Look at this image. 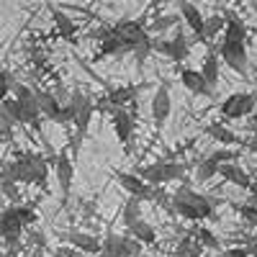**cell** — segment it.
Returning <instances> with one entry per match:
<instances>
[{
  "mask_svg": "<svg viewBox=\"0 0 257 257\" xmlns=\"http://www.w3.org/2000/svg\"><path fill=\"white\" fill-rule=\"evenodd\" d=\"M142 254V242H137L134 237H126L123 242V257H139Z\"/></svg>",
  "mask_w": 257,
  "mask_h": 257,
  "instance_id": "d590c367",
  "label": "cell"
},
{
  "mask_svg": "<svg viewBox=\"0 0 257 257\" xmlns=\"http://www.w3.org/2000/svg\"><path fill=\"white\" fill-rule=\"evenodd\" d=\"M213 206H216V201H211V198L201 196V193L190 190V188H180V190L173 193V211L188 221L208 219L213 213Z\"/></svg>",
  "mask_w": 257,
  "mask_h": 257,
  "instance_id": "7a4b0ae2",
  "label": "cell"
},
{
  "mask_svg": "<svg viewBox=\"0 0 257 257\" xmlns=\"http://www.w3.org/2000/svg\"><path fill=\"white\" fill-rule=\"evenodd\" d=\"M196 242H198L203 249H219V239H216V234H213L211 229H206V226H201V229L196 231Z\"/></svg>",
  "mask_w": 257,
  "mask_h": 257,
  "instance_id": "4dcf8cb0",
  "label": "cell"
},
{
  "mask_svg": "<svg viewBox=\"0 0 257 257\" xmlns=\"http://www.w3.org/2000/svg\"><path fill=\"white\" fill-rule=\"evenodd\" d=\"M224 18H226V29H224V41L219 47V57L237 75H247V26L231 11Z\"/></svg>",
  "mask_w": 257,
  "mask_h": 257,
  "instance_id": "6da1fadb",
  "label": "cell"
},
{
  "mask_svg": "<svg viewBox=\"0 0 257 257\" xmlns=\"http://www.w3.org/2000/svg\"><path fill=\"white\" fill-rule=\"evenodd\" d=\"M216 257H249V249L247 247H229V249L219 252Z\"/></svg>",
  "mask_w": 257,
  "mask_h": 257,
  "instance_id": "f35d334b",
  "label": "cell"
},
{
  "mask_svg": "<svg viewBox=\"0 0 257 257\" xmlns=\"http://www.w3.org/2000/svg\"><path fill=\"white\" fill-rule=\"evenodd\" d=\"M170 111H173L170 85H167V82H160V88L155 90V98H152V118H155V126H157V128L165 126V121L170 118Z\"/></svg>",
  "mask_w": 257,
  "mask_h": 257,
  "instance_id": "8fae6325",
  "label": "cell"
},
{
  "mask_svg": "<svg viewBox=\"0 0 257 257\" xmlns=\"http://www.w3.org/2000/svg\"><path fill=\"white\" fill-rule=\"evenodd\" d=\"M239 213H242V219H244L247 224H252V226L257 229V206H254V203H244V206H239Z\"/></svg>",
  "mask_w": 257,
  "mask_h": 257,
  "instance_id": "e575fe53",
  "label": "cell"
},
{
  "mask_svg": "<svg viewBox=\"0 0 257 257\" xmlns=\"http://www.w3.org/2000/svg\"><path fill=\"white\" fill-rule=\"evenodd\" d=\"M257 108V95L254 93H231L221 100L219 105V113L226 118V121H237V118H244V116H252Z\"/></svg>",
  "mask_w": 257,
  "mask_h": 257,
  "instance_id": "52a82bcc",
  "label": "cell"
},
{
  "mask_svg": "<svg viewBox=\"0 0 257 257\" xmlns=\"http://www.w3.org/2000/svg\"><path fill=\"white\" fill-rule=\"evenodd\" d=\"M213 3H221V0H213Z\"/></svg>",
  "mask_w": 257,
  "mask_h": 257,
  "instance_id": "7dc6e473",
  "label": "cell"
},
{
  "mask_svg": "<svg viewBox=\"0 0 257 257\" xmlns=\"http://www.w3.org/2000/svg\"><path fill=\"white\" fill-rule=\"evenodd\" d=\"M219 175H221L224 180H229L231 185L252 188V180H249V175H247V170H242L237 162H226V165H221V167H219Z\"/></svg>",
  "mask_w": 257,
  "mask_h": 257,
  "instance_id": "ac0fdd59",
  "label": "cell"
},
{
  "mask_svg": "<svg viewBox=\"0 0 257 257\" xmlns=\"http://www.w3.org/2000/svg\"><path fill=\"white\" fill-rule=\"evenodd\" d=\"M139 219H142V201L128 196V201H126V206H123V224L132 226V224L139 221Z\"/></svg>",
  "mask_w": 257,
  "mask_h": 257,
  "instance_id": "83f0119b",
  "label": "cell"
},
{
  "mask_svg": "<svg viewBox=\"0 0 257 257\" xmlns=\"http://www.w3.org/2000/svg\"><path fill=\"white\" fill-rule=\"evenodd\" d=\"M252 128L257 132V108H254V113H252Z\"/></svg>",
  "mask_w": 257,
  "mask_h": 257,
  "instance_id": "7bdbcfd3",
  "label": "cell"
},
{
  "mask_svg": "<svg viewBox=\"0 0 257 257\" xmlns=\"http://www.w3.org/2000/svg\"><path fill=\"white\" fill-rule=\"evenodd\" d=\"M252 8H254V13H257V0H252Z\"/></svg>",
  "mask_w": 257,
  "mask_h": 257,
  "instance_id": "f6af8a7d",
  "label": "cell"
},
{
  "mask_svg": "<svg viewBox=\"0 0 257 257\" xmlns=\"http://www.w3.org/2000/svg\"><path fill=\"white\" fill-rule=\"evenodd\" d=\"M175 21H178L175 16H162V18H157L155 24H152V31H165V29H170V26H173Z\"/></svg>",
  "mask_w": 257,
  "mask_h": 257,
  "instance_id": "74e56055",
  "label": "cell"
},
{
  "mask_svg": "<svg viewBox=\"0 0 257 257\" xmlns=\"http://www.w3.org/2000/svg\"><path fill=\"white\" fill-rule=\"evenodd\" d=\"M157 52H162L165 57H170V62H185L188 54H190V44H188V39H185V31L178 29L173 39H165V41H155L152 44Z\"/></svg>",
  "mask_w": 257,
  "mask_h": 257,
  "instance_id": "ba28073f",
  "label": "cell"
},
{
  "mask_svg": "<svg viewBox=\"0 0 257 257\" xmlns=\"http://www.w3.org/2000/svg\"><path fill=\"white\" fill-rule=\"evenodd\" d=\"M0 188L8 198H18V183H13L11 178H0Z\"/></svg>",
  "mask_w": 257,
  "mask_h": 257,
  "instance_id": "8d00e7d4",
  "label": "cell"
},
{
  "mask_svg": "<svg viewBox=\"0 0 257 257\" xmlns=\"http://www.w3.org/2000/svg\"><path fill=\"white\" fill-rule=\"evenodd\" d=\"M36 213L31 206H13V208H6L0 213V239H6L8 244H16L21 239V231L24 226L34 224Z\"/></svg>",
  "mask_w": 257,
  "mask_h": 257,
  "instance_id": "5b68a950",
  "label": "cell"
},
{
  "mask_svg": "<svg viewBox=\"0 0 257 257\" xmlns=\"http://www.w3.org/2000/svg\"><path fill=\"white\" fill-rule=\"evenodd\" d=\"M93 113H95V105H93V100H88L82 105V108L77 111V116H75V128H77V137H85L88 134V126H90V118H93Z\"/></svg>",
  "mask_w": 257,
  "mask_h": 257,
  "instance_id": "d4e9b609",
  "label": "cell"
},
{
  "mask_svg": "<svg viewBox=\"0 0 257 257\" xmlns=\"http://www.w3.org/2000/svg\"><path fill=\"white\" fill-rule=\"evenodd\" d=\"M18 121H16V116L11 113V108L6 105V100L0 103V128H3V132H11V128L16 126Z\"/></svg>",
  "mask_w": 257,
  "mask_h": 257,
  "instance_id": "d6a6232c",
  "label": "cell"
},
{
  "mask_svg": "<svg viewBox=\"0 0 257 257\" xmlns=\"http://www.w3.org/2000/svg\"><path fill=\"white\" fill-rule=\"evenodd\" d=\"M108 103L113 105V111H118V108H123V105H128V103H134V98H137V88H113V90H108Z\"/></svg>",
  "mask_w": 257,
  "mask_h": 257,
  "instance_id": "cb8c5ba5",
  "label": "cell"
},
{
  "mask_svg": "<svg viewBox=\"0 0 257 257\" xmlns=\"http://www.w3.org/2000/svg\"><path fill=\"white\" fill-rule=\"evenodd\" d=\"M219 167H221L219 162H213L211 157H206V160L198 165V170H196V178H198L201 183H208L211 178H216V175H219Z\"/></svg>",
  "mask_w": 257,
  "mask_h": 257,
  "instance_id": "f1b7e54d",
  "label": "cell"
},
{
  "mask_svg": "<svg viewBox=\"0 0 257 257\" xmlns=\"http://www.w3.org/2000/svg\"><path fill=\"white\" fill-rule=\"evenodd\" d=\"M54 173H57V180H59L62 193L67 196L70 188H72V178H75V167H72V160L67 157V152H59L54 157Z\"/></svg>",
  "mask_w": 257,
  "mask_h": 257,
  "instance_id": "9a60e30c",
  "label": "cell"
},
{
  "mask_svg": "<svg viewBox=\"0 0 257 257\" xmlns=\"http://www.w3.org/2000/svg\"><path fill=\"white\" fill-rule=\"evenodd\" d=\"M239 152L237 149H216V152H211V160L219 162V165H226V162H237Z\"/></svg>",
  "mask_w": 257,
  "mask_h": 257,
  "instance_id": "1f68e13d",
  "label": "cell"
},
{
  "mask_svg": "<svg viewBox=\"0 0 257 257\" xmlns=\"http://www.w3.org/2000/svg\"><path fill=\"white\" fill-rule=\"evenodd\" d=\"M0 178H11L13 183L44 185L47 183V160L39 157V155H24V157H18L16 162H11Z\"/></svg>",
  "mask_w": 257,
  "mask_h": 257,
  "instance_id": "3957f363",
  "label": "cell"
},
{
  "mask_svg": "<svg viewBox=\"0 0 257 257\" xmlns=\"http://www.w3.org/2000/svg\"><path fill=\"white\" fill-rule=\"evenodd\" d=\"M139 178H144L149 185H165L170 180H183L185 178V167L180 162H152L139 167Z\"/></svg>",
  "mask_w": 257,
  "mask_h": 257,
  "instance_id": "8992f818",
  "label": "cell"
},
{
  "mask_svg": "<svg viewBox=\"0 0 257 257\" xmlns=\"http://www.w3.org/2000/svg\"><path fill=\"white\" fill-rule=\"evenodd\" d=\"M13 93H16V100L21 103L24 108V123H31V126H39V118H41V111H39V98L31 88L26 85H13Z\"/></svg>",
  "mask_w": 257,
  "mask_h": 257,
  "instance_id": "30bf717a",
  "label": "cell"
},
{
  "mask_svg": "<svg viewBox=\"0 0 257 257\" xmlns=\"http://www.w3.org/2000/svg\"><path fill=\"white\" fill-rule=\"evenodd\" d=\"M118 178V183H121V188L128 193L132 198H139V201H152V196H155V185H149L144 178H139L137 173H121L116 175Z\"/></svg>",
  "mask_w": 257,
  "mask_h": 257,
  "instance_id": "9c48e42d",
  "label": "cell"
},
{
  "mask_svg": "<svg viewBox=\"0 0 257 257\" xmlns=\"http://www.w3.org/2000/svg\"><path fill=\"white\" fill-rule=\"evenodd\" d=\"M249 254H252V257H257V239L252 242V247H249Z\"/></svg>",
  "mask_w": 257,
  "mask_h": 257,
  "instance_id": "b9f144b4",
  "label": "cell"
},
{
  "mask_svg": "<svg viewBox=\"0 0 257 257\" xmlns=\"http://www.w3.org/2000/svg\"><path fill=\"white\" fill-rule=\"evenodd\" d=\"M52 21H54V26H57V31H59L62 39H75V34H77V24H75V21H72L67 13H64V11L52 8Z\"/></svg>",
  "mask_w": 257,
  "mask_h": 257,
  "instance_id": "ffe728a7",
  "label": "cell"
},
{
  "mask_svg": "<svg viewBox=\"0 0 257 257\" xmlns=\"http://www.w3.org/2000/svg\"><path fill=\"white\" fill-rule=\"evenodd\" d=\"M67 242H70L75 249L88 252V254H100V249H103V242H100V239H95L93 234H88V231H77V229L67 231Z\"/></svg>",
  "mask_w": 257,
  "mask_h": 257,
  "instance_id": "2e32d148",
  "label": "cell"
},
{
  "mask_svg": "<svg viewBox=\"0 0 257 257\" xmlns=\"http://www.w3.org/2000/svg\"><path fill=\"white\" fill-rule=\"evenodd\" d=\"M113 29H116V34L126 41L128 52H132L139 62H144V59H147V54L155 49V47H152L155 41L149 39V31L144 29L142 21H134V18H121Z\"/></svg>",
  "mask_w": 257,
  "mask_h": 257,
  "instance_id": "277c9868",
  "label": "cell"
},
{
  "mask_svg": "<svg viewBox=\"0 0 257 257\" xmlns=\"http://www.w3.org/2000/svg\"><path fill=\"white\" fill-rule=\"evenodd\" d=\"M178 6H180V16H183V21H185V26L193 31V36H196L198 41H203L206 18H203V13L198 11V6H193L190 0H178Z\"/></svg>",
  "mask_w": 257,
  "mask_h": 257,
  "instance_id": "4fadbf2b",
  "label": "cell"
},
{
  "mask_svg": "<svg viewBox=\"0 0 257 257\" xmlns=\"http://www.w3.org/2000/svg\"><path fill=\"white\" fill-rule=\"evenodd\" d=\"M206 134H208L213 142L226 144V147H231V144H239V137L234 134L231 128H226L224 123H208V126H206Z\"/></svg>",
  "mask_w": 257,
  "mask_h": 257,
  "instance_id": "603a6c76",
  "label": "cell"
},
{
  "mask_svg": "<svg viewBox=\"0 0 257 257\" xmlns=\"http://www.w3.org/2000/svg\"><path fill=\"white\" fill-rule=\"evenodd\" d=\"M111 118H113V132H116L118 142L132 144V139H134V113H128V111L118 108Z\"/></svg>",
  "mask_w": 257,
  "mask_h": 257,
  "instance_id": "e0dca14e",
  "label": "cell"
},
{
  "mask_svg": "<svg viewBox=\"0 0 257 257\" xmlns=\"http://www.w3.org/2000/svg\"><path fill=\"white\" fill-rule=\"evenodd\" d=\"M6 139V132H3V128H0V142H3Z\"/></svg>",
  "mask_w": 257,
  "mask_h": 257,
  "instance_id": "ee69618b",
  "label": "cell"
},
{
  "mask_svg": "<svg viewBox=\"0 0 257 257\" xmlns=\"http://www.w3.org/2000/svg\"><path fill=\"white\" fill-rule=\"evenodd\" d=\"M123 242H126V237H116V234H111V237L103 242L100 254L103 257H123Z\"/></svg>",
  "mask_w": 257,
  "mask_h": 257,
  "instance_id": "4316f807",
  "label": "cell"
},
{
  "mask_svg": "<svg viewBox=\"0 0 257 257\" xmlns=\"http://www.w3.org/2000/svg\"><path fill=\"white\" fill-rule=\"evenodd\" d=\"M226 29V18L224 16H211V18H206V26H203V41H208V39H213L219 31H224Z\"/></svg>",
  "mask_w": 257,
  "mask_h": 257,
  "instance_id": "f546056e",
  "label": "cell"
},
{
  "mask_svg": "<svg viewBox=\"0 0 257 257\" xmlns=\"http://www.w3.org/2000/svg\"><path fill=\"white\" fill-rule=\"evenodd\" d=\"M249 147H252V152L257 155V132H252V137H249Z\"/></svg>",
  "mask_w": 257,
  "mask_h": 257,
  "instance_id": "ab89813d",
  "label": "cell"
},
{
  "mask_svg": "<svg viewBox=\"0 0 257 257\" xmlns=\"http://www.w3.org/2000/svg\"><path fill=\"white\" fill-rule=\"evenodd\" d=\"M98 39H100V52H98V57H116V54H126V52H128L126 41L116 34V29H103V31H98Z\"/></svg>",
  "mask_w": 257,
  "mask_h": 257,
  "instance_id": "5bb4252c",
  "label": "cell"
},
{
  "mask_svg": "<svg viewBox=\"0 0 257 257\" xmlns=\"http://www.w3.org/2000/svg\"><path fill=\"white\" fill-rule=\"evenodd\" d=\"M201 75H203V80L208 82V88L216 90V85H219V54H216V52H208V54H206L203 67H201Z\"/></svg>",
  "mask_w": 257,
  "mask_h": 257,
  "instance_id": "44dd1931",
  "label": "cell"
},
{
  "mask_svg": "<svg viewBox=\"0 0 257 257\" xmlns=\"http://www.w3.org/2000/svg\"><path fill=\"white\" fill-rule=\"evenodd\" d=\"M180 82H183V88H185L190 95H201V98H211V95H213V90L208 88V82L203 80L201 70L183 67V70H180Z\"/></svg>",
  "mask_w": 257,
  "mask_h": 257,
  "instance_id": "7c38bea8",
  "label": "cell"
},
{
  "mask_svg": "<svg viewBox=\"0 0 257 257\" xmlns=\"http://www.w3.org/2000/svg\"><path fill=\"white\" fill-rule=\"evenodd\" d=\"M36 98H39V111H41V116H47L49 121H59V113H62V103L54 98V93L39 90V93H36Z\"/></svg>",
  "mask_w": 257,
  "mask_h": 257,
  "instance_id": "d6986e66",
  "label": "cell"
},
{
  "mask_svg": "<svg viewBox=\"0 0 257 257\" xmlns=\"http://www.w3.org/2000/svg\"><path fill=\"white\" fill-rule=\"evenodd\" d=\"M201 249H203V247H201L196 239L183 237V239L178 242V247H175L173 257H201Z\"/></svg>",
  "mask_w": 257,
  "mask_h": 257,
  "instance_id": "484cf974",
  "label": "cell"
},
{
  "mask_svg": "<svg viewBox=\"0 0 257 257\" xmlns=\"http://www.w3.org/2000/svg\"><path fill=\"white\" fill-rule=\"evenodd\" d=\"M252 203L257 206V183H252Z\"/></svg>",
  "mask_w": 257,
  "mask_h": 257,
  "instance_id": "60d3db41",
  "label": "cell"
},
{
  "mask_svg": "<svg viewBox=\"0 0 257 257\" xmlns=\"http://www.w3.org/2000/svg\"><path fill=\"white\" fill-rule=\"evenodd\" d=\"M13 90V77H11V72H6V70H0V103H3L6 98H8V93Z\"/></svg>",
  "mask_w": 257,
  "mask_h": 257,
  "instance_id": "836d02e7",
  "label": "cell"
},
{
  "mask_svg": "<svg viewBox=\"0 0 257 257\" xmlns=\"http://www.w3.org/2000/svg\"><path fill=\"white\" fill-rule=\"evenodd\" d=\"M128 237H134L142 244H155L157 242V231H155L152 224H147V221L139 219V221H134L132 226H128Z\"/></svg>",
  "mask_w": 257,
  "mask_h": 257,
  "instance_id": "7402d4cb",
  "label": "cell"
},
{
  "mask_svg": "<svg viewBox=\"0 0 257 257\" xmlns=\"http://www.w3.org/2000/svg\"><path fill=\"white\" fill-rule=\"evenodd\" d=\"M54 257H64V252H62V249H59V252H57V254H54Z\"/></svg>",
  "mask_w": 257,
  "mask_h": 257,
  "instance_id": "bcb514c9",
  "label": "cell"
}]
</instances>
